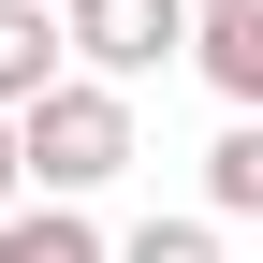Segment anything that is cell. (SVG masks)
Wrapping results in <instances>:
<instances>
[{
	"instance_id": "5b68a950",
	"label": "cell",
	"mask_w": 263,
	"mask_h": 263,
	"mask_svg": "<svg viewBox=\"0 0 263 263\" xmlns=\"http://www.w3.org/2000/svg\"><path fill=\"white\" fill-rule=\"evenodd\" d=\"M0 263H117V249H103V234L44 190V205H15V219H0Z\"/></svg>"
},
{
	"instance_id": "277c9868",
	"label": "cell",
	"mask_w": 263,
	"mask_h": 263,
	"mask_svg": "<svg viewBox=\"0 0 263 263\" xmlns=\"http://www.w3.org/2000/svg\"><path fill=\"white\" fill-rule=\"evenodd\" d=\"M190 59H205V88H219L234 117H263V0H219V15H205V44H190Z\"/></svg>"
},
{
	"instance_id": "7a4b0ae2",
	"label": "cell",
	"mask_w": 263,
	"mask_h": 263,
	"mask_svg": "<svg viewBox=\"0 0 263 263\" xmlns=\"http://www.w3.org/2000/svg\"><path fill=\"white\" fill-rule=\"evenodd\" d=\"M59 15H73V59L88 73H161V59L176 44H205V0H59Z\"/></svg>"
},
{
	"instance_id": "8992f818",
	"label": "cell",
	"mask_w": 263,
	"mask_h": 263,
	"mask_svg": "<svg viewBox=\"0 0 263 263\" xmlns=\"http://www.w3.org/2000/svg\"><path fill=\"white\" fill-rule=\"evenodd\" d=\"M205 205H219V219H263V117H234V132L205 146Z\"/></svg>"
},
{
	"instance_id": "6da1fadb",
	"label": "cell",
	"mask_w": 263,
	"mask_h": 263,
	"mask_svg": "<svg viewBox=\"0 0 263 263\" xmlns=\"http://www.w3.org/2000/svg\"><path fill=\"white\" fill-rule=\"evenodd\" d=\"M15 132H29V190H59V205L103 190V176H132V88L117 73H59Z\"/></svg>"
},
{
	"instance_id": "9c48e42d",
	"label": "cell",
	"mask_w": 263,
	"mask_h": 263,
	"mask_svg": "<svg viewBox=\"0 0 263 263\" xmlns=\"http://www.w3.org/2000/svg\"><path fill=\"white\" fill-rule=\"evenodd\" d=\"M205 15H219V0H205Z\"/></svg>"
},
{
	"instance_id": "3957f363",
	"label": "cell",
	"mask_w": 263,
	"mask_h": 263,
	"mask_svg": "<svg viewBox=\"0 0 263 263\" xmlns=\"http://www.w3.org/2000/svg\"><path fill=\"white\" fill-rule=\"evenodd\" d=\"M59 59H73V15H59V0H0V103H44L59 88Z\"/></svg>"
},
{
	"instance_id": "ba28073f",
	"label": "cell",
	"mask_w": 263,
	"mask_h": 263,
	"mask_svg": "<svg viewBox=\"0 0 263 263\" xmlns=\"http://www.w3.org/2000/svg\"><path fill=\"white\" fill-rule=\"evenodd\" d=\"M29 190V132H15V103H0V205Z\"/></svg>"
},
{
	"instance_id": "52a82bcc",
	"label": "cell",
	"mask_w": 263,
	"mask_h": 263,
	"mask_svg": "<svg viewBox=\"0 0 263 263\" xmlns=\"http://www.w3.org/2000/svg\"><path fill=\"white\" fill-rule=\"evenodd\" d=\"M117 263H219L205 219H146V234H117Z\"/></svg>"
}]
</instances>
